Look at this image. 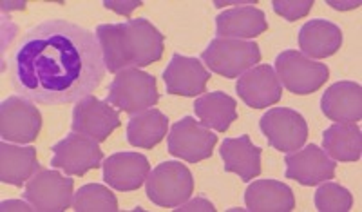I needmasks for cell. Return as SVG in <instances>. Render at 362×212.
<instances>
[{
	"label": "cell",
	"mask_w": 362,
	"mask_h": 212,
	"mask_svg": "<svg viewBox=\"0 0 362 212\" xmlns=\"http://www.w3.org/2000/svg\"><path fill=\"white\" fill-rule=\"evenodd\" d=\"M2 211H35L33 207H31V204H24V201H13V200H8V201H2Z\"/></svg>",
	"instance_id": "obj_31"
},
{
	"label": "cell",
	"mask_w": 362,
	"mask_h": 212,
	"mask_svg": "<svg viewBox=\"0 0 362 212\" xmlns=\"http://www.w3.org/2000/svg\"><path fill=\"white\" fill-rule=\"evenodd\" d=\"M286 172L284 176L288 179H296L305 187H315L319 183L328 182L335 178V162L315 143H310L305 149L288 154L284 158Z\"/></svg>",
	"instance_id": "obj_13"
},
{
	"label": "cell",
	"mask_w": 362,
	"mask_h": 212,
	"mask_svg": "<svg viewBox=\"0 0 362 212\" xmlns=\"http://www.w3.org/2000/svg\"><path fill=\"white\" fill-rule=\"evenodd\" d=\"M235 91L252 109H264L277 104L283 96V86L272 66H255L238 78Z\"/></svg>",
	"instance_id": "obj_14"
},
{
	"label": "cell",
	"mask_w": 362,
	"mask_h": 212,
	"mask_svg": "<svg viewBox=\"0 0 362 212\" xmlns=\"http://www.w3.org/2000/svg\"><path fill=\"white\" fill-rule=\"evenodd\" d=\"M261 133L268 143L281 153H292L305 146L308 138V124L300 112L288 107L268 109L259 120Z\"/></svg>",
	"instance_id": "obj_11"
},
{
	"label": "cell",
	"mask_w": 362,
	"mask_h": 212,
	"mask_svg": "<svg viewBox=\"0 0 362 212\" xmlns=\"http://www.w3.org/2000/svg\"><path fill=\"white\" fill-rule=\"evenodd\" d=\"M73 208L76 212H116L118 200L105 185L87 183L74 194Z\"/></svg>",
	"instance_id": "obj_26"
},
{
	"label": "cell",
	"mask_w": 362,
	"mask_h": 212,
	"mask_svg": "<svg viewBox=\"0 0 362 212\" xmlns=\"http://www.w3.org/2000/svg\"><path fill=\"white\" fill-rule=\"evenodd\" d=\"M342 46V31L334 22L325 18L308 20L299 31V49L308 59H326Z\"/></svg>",
	"instance_id": "obj_21"
},
{
	"label": "cell",
	"mask_w": 362,
	"mask_h": 212,
	"mask_svg": "<svg viewBox=\"0 0 362 212\" xmlns=\"http://www.w3.org/2000/svg\"><path fill=\"white\" fill-rule=\"evenodd\" d=\"M329 6H334L335 9H354V8H358V6H361V2H332V0H329L328 2Z\"/></svg>",
	"instance_id": "obj_32"
},
{
	"label": "cell",
	"mask_w": 362,
	"mask_h": 212,
	"mask_svg": "<svg viewBox=\"0 0 362 212\" xmlns=\"http://www.w3.org/2000/svg\"><path fill=\"white\" fill-rule=\"evenodd\" d=\"M194 194V178L189 167L180 162H163L151 171L147 178V198L158 207L174 208L190 200Z\"/></svg>",
	"instance_id": "obj_5"
},
{
	"label": "cell",
	"mask_w": 362,
	"mask_h": 212,
	"mask_svg": "<svg viewBox=\"0 0 362 212\" xmlns=\"http://www.w3.org/2000/svg\"><path fill=\"white\" fill-rule=\"evenodd\" d=\"M245 205L252 212H290L296 208V196L286 183L255 179L245 191Z\"/></svg>",
	"instance_id": "obj_19"
},
{
	"label": "cell",
	"mask_w": 362,
	"mask_h": 212,
	"mask_svg": "<svg viewBox=\"0 0 362 212\" xmlns=\"http://www.w3.org/2000/svg\"><path fill=\"white\" fill-rule=\"evenodd\" d=\"M96 40L109 73H119L129 67H147L161 59L165 35L147 18H132L119 24H102L96 28Z\"/></svg>",
	"instance_id": "obj_2"
},
{
	"label": "cell",
	"mask_w": 362,
	"mask_h": 212,
	"mask_svg": "<svg viewBox=\"0 0 362 212\" xmlns=\"http://www.w3.org/2000/svg\"><path fill=\"white\" fill-rule=\"evenodd\" d=\"M51 167L60 169L67 176H83L87 171L102 167L103 151L98 141L80 133H69L53 146Z\"/></svg>",
	"instance_id": "obj_10"
},
{
	"label": "cell",
	"mask_w": 362,
	"mask_h": 212,
	"mask_svg": "<svg viewBox=\"0 0 362 212\" xmlns=\"http://www.w3.org/2000/svg\"><path fill=\"white\" fill-rule=\"evenodd\" d=\"M276 75L281 86L293 95H312L321 89L329 76L326 64L315 62L296 49H286L276 59Z\"/></svg>",
	"instance_id": "obj_6"
},
{
	"label": "cell",
	"mask_w": 362,
	"mask_h": 212,
	"mask_svg": "<svg viewBox=\"0 0 362 212\" xmlns=\"http://www.w3.org/2000/svg\"><path fill=\"white\" fill-rule=\"evenodd\" d=\"M209 80V69H205V66L198 59H190L177 53L170 59L163 71L165 89L169 95L199 96L206 93Z\"/></svg>",
	"instance_id": "obj_16"
},
{
	"label": "cell",
	"mask_w": 362,
	"mask_h": 212,
	"mask_svg": "<svg viewBox=\"0 0 362 212\" xmlns=\"http://www.w3.org/2000/svg\"><path fill=\"white\" fill-rule=\"evenodd\" d=\"M235 107H238V104H235L234 98L221 91L205 93L194 104L196 117L202 120V124L209 129L218 131V133L228 131L232 122L238 120Z\"/></svg>",
	"instance_id": "obj_23"
},
{
	"label": "cell",
	"mask_w": 362,
	"mask_h": 212,
	"mask_svg": "<svg viewBox=\"0 0 362 212\" xmlns=\"http://www.w3.org/2000/svg\"><path fill=\"white\" fill-rule=\"evenodd\" d=\"M40 171L35 147H18L11 141L0 146V182L22 187V183L33 178Z\"/></svg>",
	"instance_id": "obj_22"
},
{
	"label": "cell",
	"mask_w": 362,
	"mask_h": 212,
	"mask_svg": "<svg viewBox=\"0 0 362 212\" xmlns=\"http://www.w3.org/2000/svg\"><path fill=\"white\" fill-rule=\"evenodd\" d=\"M313 6V0H274L272 8L288 22L305 18Z\"/></svg>",
	"instance_id": "obj_28"
},
{
	"label": "cell",
	"mask_w": 362,
	"mask_h": 212,
	"mask_svg": "<svg viewBox=\"0 0 362 212\" xmlns=\"http://www.w3.org/2000/svg\"><path fill=\"white\" fill-rule=\"evenodd\" d=\"M177 212H189V211H206V212H214V205L206 201L205 198H196V200L189 201V204H181L180 208H176Z\"/></svg>",
	"instance_id": "obj_30"
},
{
	"label": "cell",
	"mask_w": 362,
	"mask_h": 212,
	"mask_svg": "<svg viewBox=\"0 0 362 212\" xmlns=\"http://www.w3.org/2000/svg\"><path fill=\"white\" fill-rule=\"evenodd\" d=\"M160 100L156 78L145 71L129 67L119 71L109 86L107 100L111 105L127 114H138L154 107Z\"/></svg>",
	"instance_id": "obj_3"
},
{
	"label": "cell",
	"mask_w": 362,
	"mask_h": 212,
	"mask_svg": "<svg viewBox=\"0 0 362 212\" xmlns=\"http://www.w3.org/2000/svg\"><path fill=\"white\" fill-rule=\"evenodd\" d=\"M73 179L58 171L42 169L28 179L22 198L29 201L35 211L62 212L73 204Z\"/></svg>",
	"instance_id": "obj_9"
},
{
	"label": "cell",
	"mask_w": 362,
	"mask_h": 212,
	"mask_svg": "<svg viewBox=\"0 0 362 212\" xmlns=\"http://www.w3.org/2000/svg\"><path fill=\"white\" fill-rule=\"evenodd\" d=\"M261 147L254 146L248 134L225 138L221 143V160L225 172H234L243 182H250L261 175Z\"/></svg>",
	"instance_id": "obj_17"
},
{
	"label": "cell",
	"mask_w": 362,
	"mask_h": 212,
	"mask_svg": "<svg viewBox=\"0 0 362 212\" xmlns=\"http://www.w3.org/2000/svg\"><path fill=\"white\" fill-rule=\"evenodd\" d=\"M326 154L337 162H357L362 151V134L355 122H337L322 134Z\"/></svg>",
	"instance_id": "obj_25"
},
{
	"label": "cell",
	"mask_w": 362,
	"mask_h": 212,
	"mask_svg": "<svg viewBox=\"0 0 362 212\" xmlns=\"http://www.w3.org/2000/svg\"><path fill=\"white\" fill-rule=\"evenodd\" d=\"M42 129V114L35 102L13 95L0 105V136L11 143H31Z\"/></svg>",
	"instance_id": "obj_7"
},
{
	"label": "cell",
	"mask_w": 362,
	"mask_h": 212,
	"mask_svg": "<svg viewBox=\"0 0 362 212\" xmlns=\"http://www.w3.org/2000/svg\"><path fill=\"white\" fill-rule=\"evenodd\" d=\"M103 6H105L107 9H115V11L119 13V15H125V17H129L132 9L140 8L141 2H138V0H131V2H115V0H105V2H103Z\"/></svg>",
	"instance_id": "obj_29"
},
{
	"label": "cell",
	"mask_w": 362,
	"mask_h": 212,
	"mask_svg": "<svg viewBox=\"0 0 362 212\" xmlns=\"http://www.w3.org/2000/svg\"><path fill=\"white\" fill-rule=\"evenodd\" d=\"M102 167L103 182L119 192L138 191L151 175V163L140 153H115Z\"/></svg>",
	"instance_id": "obj_15"
},
{
	"label": "cell",
	"mask_w": 362,
	"mask_h": 212,
	"mask_svg": "<svg viewBox=\"0 0 362 212\" xmlns=\"http://www.w3.org/2000/svg\"><path fill=\"white\" fill-rule=\"evenodd\" d=\"M321 109L329 120L358 122L362 117L361 86L348 80L329 86L321 98Z\"/></svg>",
	"instance_id": "obj_20"
},
{
	"label": "cell",
	"mask_w": 362,
	"mask_h": 212,
	"mask_svg": "<svg viewBox=\"0 0 362 212\" xmlns=\"http://www.w3.org/2000/svg\"><path fill=\"white\" fill-rule=\"evenodd\" d=\"M268 31L264 13L254 6L226 9L216 17V35L218 38H255Z\"/></svg>",
	"instance_id": "obj_18"
},
{
	"label": "cell",
	"mask_w": 362,
	"mask_h": 212,
	"mask_svg": "<svg viewBox=\"0 0 362 212\" xmlns=\"http://www.w3.org/2000/svg\"><path fill=\"white\" fill-rule=\"evenodd\" d=\"M169 118L160 109H147L138 114H132L127 122V141L132 147L153 149L167 136Z\"/></svg>",
	"instance_id": "obj_24"
},
{
	"label": "cell",
	"mask_w": 362,
	"mask_h": 212,
	"mask_svg": "<svg viewBox=\"0 0 362 212\" xmlns=\"http://www.w3.org/2000/svg\"><path fill=\"white\" fill-rule=\"evenodd\" d=\"M218 136L209 127L196 122V118L185 117L173 125L167 136V149L174 158L198 163L212 156Z\"/></svg>",
	"instance_id": "obj_8"
},
{
	"label": "cell",
	"mask_w": 362,
	"mask_h": 212,
	"mask_svg": "<svg viewBox=\"0 0 362 212\" xmlns=\"http://www.w3.org/2000/svg\"><path fill=\"white\" fill-rule=\"evenodd\" d=\"M105 71L96 35L64 18L29 28L9 59L15 93L40 105L76 104L100 88Z\"/></svg>",
	"instance_id": "obj_1"
},
{
	"label": "cell",
	"mask_w": 362,
	"mask_h": 212,
	"mask_svg": "<svg viewBox=\"0 0 362 212\" xmlns=\"http://www.w3.org/2000/svg\"><path fill=\"white\" fill-rule=\"evenodd\" d=\"M321 187L315 191V208L319 212H348L354 205V196L346 187L335 182L319 183Z\"/></svg>",
	"instance_id": "obj_27"
},
{
	"label": "cell",
	"mask_w": 362,
	"mask_h": 212,
	"mask_svg": "<svg viewBox=\"0 0 362 212\" xmlns=\"http://www.w3.org/2000/svg\"><path fill=\"white\" fill-rule=\"evenodd\" d=\"M202 60L216 75L238 78L261 62V51L252 40L214 38L202 53Z\"/></svg>",
	"instance_id": "obj_4"
},
{
	"label": "cell",
	"mask_w": 362,
	"mask_h": 212,
	"mask_svg": "<svg viewBox=\"0 0 362 212\" xmlns=\"http://www.w3.org/2000/svg\"><path fill=\"white\" fill-rule=\"evenodd\" d=\"M119 112L109 105V102L98 100L96 96H86L76 102L73 109V124L71 129L74 133L86 134L100 143L111 136L112 131L119 127Z\"/></svg>",
	"instance_id": "obj_12"
}]
</instances>
